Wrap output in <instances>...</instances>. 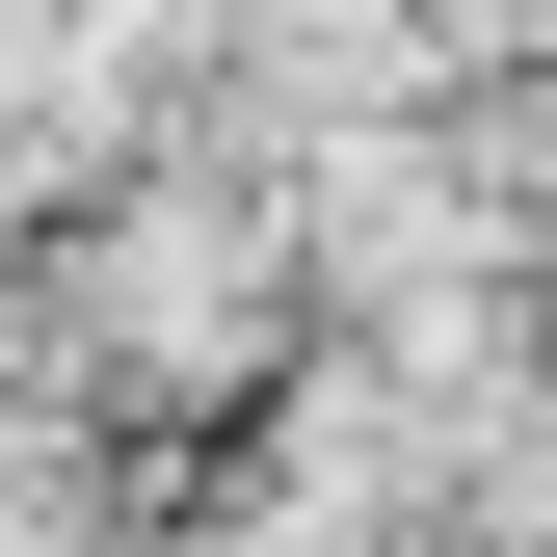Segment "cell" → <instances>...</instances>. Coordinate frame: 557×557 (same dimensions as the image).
Returning a JSON list of instances; mask_svg holds the SVG:
<instances>
[{
    "instance_id": "cell-1",
    "label": "cell",
    "mask_w": 557,
    "mask_h": 557,
    "mask_svg": "<svg viewBox=\"0 0 557 557\" xmlns=\"http://www.w3.org/2000/svg\"><path fill=\"white\" fill-rule=\"evenodd\" d=\"M81 293H107V372H160V398H213L239 345H265V319H239V213H160V239H107Z\"/></svg>"
}]
</instances>
